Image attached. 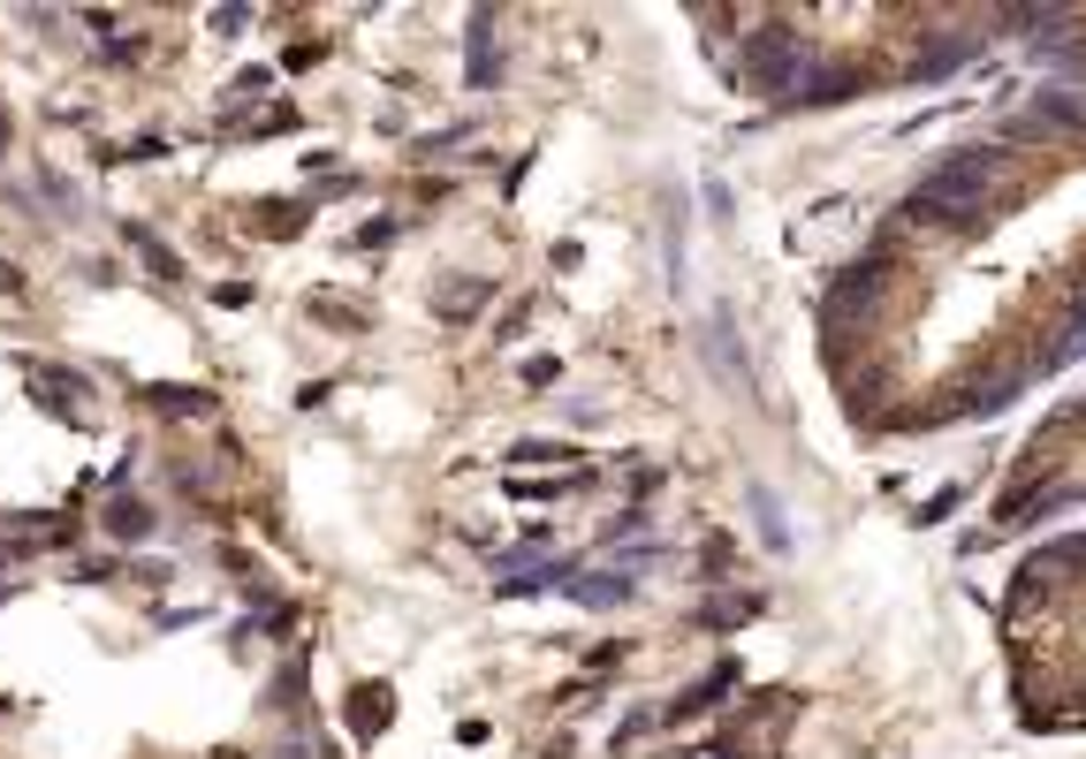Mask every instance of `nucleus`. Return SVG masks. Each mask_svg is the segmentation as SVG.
<instances>
[{
	"label": "nucleus",
	"instance_id": "obj_20",
	"mask_svg": "<svg viewBox=\"0 0 1086 759\" xmlns=\"http://www.w3.org/2000/svg\"><path fill=\"white\" fill-rule=\"evenodd\" d=\"M251 297H259V289H251L244 274H221V282L205 289V304H213V311H244V304H251Z\"/></svg>",
	"mask_w": 1086,
	"mask_h": 759
},
{
	"label": "nucleus",
	"instance_id": "obj_8",
	"mask_svg": "<svg viewBox=\"0 0 1086 759\" xmlns=\"http://www.w3.org/2000/svg\"><path fill=\"white\" fill-rule=\"evenodd\" d=\"M342 707H350V714H342V722H350V737H357V745H380V737H388V722H396V684H380V676H373V684H350V699H342Z\"/></svg>",
	"mask_w": 1086,
	"mask_h": 759
},
{
	"label": "nucleus",
	"instance_id": "obj_22",
	"mask_svg": "<svg viewBox=\"0 0 1086 759\" xmlns=\"http://www.w3.org/2000/svg\"><path fill=\"white\" fill-rule=\"evenodd\" d=\"M471 130H479V122H449V130H434V138H418V152H457L471 138Z\"/></svg>",
	"mask_w": 1086,
	"mask_h": 759
},
{
	"label": "nucleus",
	"instance_id": "obj_21",
	"mask_svg": "<svg viewBox=\"0 0 1086 759\" xmlns=\"http://www.w3.org/2000/svg\"><path fill=\"white\" fill-rule=\"evenodd\" d=\"M205 31H213V38H244V31H251V8H205Z\"/></svg>",
	"mask_w": 1086,
	"mask_h": 759
},
{
	"label": "nucleus",
	"instance_id": "obj_32",
	"mask_svg": "<svg viewBox=\"0 0 1086 759\" xmlns=\"http://www.w3.org/2000/svg\"><path fill=\"white\" fill-rule=\"evenodd\" d=\"M0 145H8V107H0Z\"/></svg>",
	"mask_w": 1086,
	"mask_h": 759
},
{
	"label": "nucleus",
	"instance_id": "obj_18",
	"mask_svg": "<svg viewBox=\"0 0 1086 759\" xmlns=\"http://www.w3.org/2000/svg\"><path fill=\"white\" fill-rule=\"evenodd\" d=\"M145 46H153V38H138V31H122V38H115V46H99L92 61H99V69H138V61H145Z\"/></svg>",
	"mask_w": 1086,
	"mask_h": 759
},
{
	"label": "nucleus",
	"instance_id": "obj_33",
	"mask_svg": "<svg viewBox=\"0 0 1086 759\" xmlns=\"http://www.w3.org/2000/svg\"><path fill=\"white\" fill-rule=\"evenodd\" d=\"M221 759H251V752H221Z\"/></svg>",
	"mask_w": 1086,
	"mask_h": 759
},
{
	"label": "nucleus",
	"instance_id": "obj_28",
	"mask_svg": "<svg viewBox=\"0 0 1086 759\" xmlns=\"http://www.w3.org/2000/svg\"><path fill=\"white\" fill-rule=\"evenodd\" d=\"M524 319H532V304H509V311H501V327H494V334H501V342H517V334H524Z\"/></svg>",
	"mask_w": 1086,
	"mask_h": 759
},
{
	"label": "nucleus",
	"instance_id": "obj_16",
	"mask_svg": "<svg viewBox=\"0 0 1086 759\" xmlns=\"http://www.w3.org/2000/svg\"><path fill=\"white\" fill-rule=\"evenodd\" d=\"M251 221H267L259 236H305V221H311V198H297V205H251Z\"/></svg>",
	"mask_w": 1086,
	"mask_h": 759
},
{
	"label": "nucleus",
	"instance_id": "obj_10",
	"mask_svg": "<svg viewBox=\"0 0 1086 759\" xmlns=\"http://www.w3.org/2000/svg\"><path fill=\"white\" fill-rule=\"evenodd\" d=\"M138 411H153V418H213L221 395H213V388H190V380H145V388H138Z\"/></svg>",
	"mask_w": 1086,
	"mask_h": 759
},
{
	"label": "nucleus",
	"instance_id": "obj_15",
	"mask_svg": "<svg viewBox=\"0 0 1086 759\" xmlns=\"http://www.w3.org/2000/svg\"><path fill=\"white\" fill-rule=\"evenodd\" d=\"M38 198H46V205H54L61 221H76V213H84V190H76V182H69L61 167H38Z\"/></svg>",
	"mask_w": 1086,
	"mask_h": 759
},
{
	"label": "nucleus",
	"instance_id": "obj_9",
	"mask_svg": "<svg viewBox=\"0 0 1086 759\" xmlns=\"http://www.w3.org/2000/svg\"><path fill=\"white\" fill-rule=\"evenodd\" d=\"M501 282H486V274H441V289H434V319H449V327H479L486 319V304H494Z\"/></svg>",
	"mask_w": 1086,
	"mask_h": 759
},
{
	"label": "nucleus",
	"instance_id": "obj_23",
	"mask_svg": "<svg viewBox=\"0 0 1086 759\" xmlns=\"http://www.w3.org/2000/svg\"><path fill=\"white\" fill-rule=\"evenodd\" d=\"M524 380H532V388H555V380H563V357H524Z\"/></svg>",
	"mask_w": 1086,
	"mask_h": 759
},
{
	"label": "nucleus",
	"instance_id": "obj_2",
	"mask_svg": "<svg viewBox=\"0 0 1086 759\" xmlns=\"http://www.w3.org/2000/svg\"><path fill=\"white\" fill-rule=\"evenodd\" d=\"M494 8H479L464 31V84L471 92H501V76H509V54H501V38H494Z\"/></svg>",
	"mask_w": 1086,
	"mask_h": 759
},
{
	"label": "nucleus",
	"instance_id": "obj_19",
	"mask_svg": "<svg viewBox=\"0 0 1086 759\" xmlns=\"http://www.w3.org/2000/svg\"><path fill=\"white\" fill-rule=\"evenodd\" d=\"M396 236H403V221H396V213H373V221H365V228L350 236V251H388Z\"/></svg>",
	"mask_w": 1086,
	"mask_h": 759
},
{
	"label": "nucleus",
	"instance_id": "obj_12",
	"mask_svg": "<svg viewBox=\"0 0 1086 759\" xmlns=\"http://www.w3.org/2000/svg\"><path fill=\"white\" fill-rule=\"evenodd\" d=\"M570 601L593 607V615H616V607L638 601V578H623V570H609V562H601V570H578V578H570Z\"/></svg>",
	"mask_w": 1086,
	"mask_h": 759
},
{
	"label": "nucleus",
	"instance_id": "obj_1",
	"mask_svg": "<svg viewBox=\"0 0 1086 759\" xmlns=\"http://www.w3.org/2000/svg\"><path fill=\"white\" fill-rule=\"evenodd\" d=\"M813 69H821V46H805V38L782 31V23H768V31L745 46V84H753L760 99H782V107L813 84Z\"/></svg>",
	"mask_w": 1086,
	"mask_h": 759
},
{
	"label": "nucleus",
	"instance_id": "obj_5",
	"mask_svg": "<svg viewBox=\"0 0 1086 759\" xmlns=\"http://www.w3.org/2000/svg\"><path fill=\"white\" fill-rule=\"evenodd\" d=\"M99 532H107L115 547H145V539H160V509L145 494H107V501H99Z\"/></svg>",
	"mask_w": 1086,
	"mask_h": 759
},
{
	"label": "nucleus",
	"instance_id": "obj_6",
	"mask_svg": "<svg viewBox=\"0 0 1086 759\" xmlns=\"http://www.w3.org/2000/svg\"><path fill=\"white\" fill-rule=\"evenodd\" d=\"M115 244H122V251H138V266H145L153 282H167V289H182V282H190L182 251H175V244H160L145 221H115Z\"/></svg>",
	"mask_w": 1086,
	"mask_h": 759
},
{
	"label": "nucleus",
	"instance_id": "obj_3",
	"mask_svg": "<svg viewBox=\"0 0 1086 759\" xmlns=\"http://www.w3.org/2000/svg\"><path fill=\"white\" fill-rule=\"evenodd\" d=\"M737 684H745V661L730 653V661H715V668H707V676H699L692 691H676V699L661 707V722H669V730H676V722H699V714H707V707H722V699H730Z\"/></svg>",
	"mask_w": 1086,
	"mask_h": 759
},
{
	"label": "nucleus",
	"instance_id": "obj_30",
	"mask_svg": "<svg viewBox=\"0 0 1086 759\" xmlns=\"http://www.w3.org/2000/svg\"><path fill=\"white\" fill-rule=\"evenodd\" d=\"M949 509H957V486H942V494H934L928 509H920V524H942V517H949Z\"/></svg>",
	"mask_w": 1086,
	"mask_h": 759
},
{
	"label": "nucleus",
	"instance_id": "obj_29",
	"mask_svg": "<svg viewBox=\"0 0 1086 759\" xmlns=\"http://www.w3.org/2000/svg\"><path fill=\"white\" fill-rule=\"evenodd\" d=\"M699 570H707V578L730 570V539H707V547H699Z\"/></svg>",
	"mask_w": 1086,
	"mask_h": 759
},
{
	"label": "nucleus",
	"instance_id": "obj_14",
	"mask_svg": "<svg viewBox=\"0 0 1086 759\" xmlns=\"http://www.w3.org/2000/svg\"><path fill=\"white\" fill-rule=\"evenodd\" d=\"M753 517H760V547H768V555H790V517L776 509L768 486H753Z\"/></svg>",
	"mask_w": 1086,
	"mask_h": 759
},
{
	"label": "nucleus",
	"instance_id": "obj_25",
	"mask_svg": "<svg viewBox=\"0 0 1086 759\" xmlns=\"http://www.w3.org/2000/svg\"><path fill=\"white\" fill-rule=\"evenodd\" d=\"M107 578H122V562H76L69 570V585H107Z\"/></svg>",
	"mask_w": 1086,
	"mask_h": 759
},
{
	"label": "nucleus",
	"instance_id": "obj_7",
	"mask_svg": "<svg viewBox=\"0 0 1086 759\" xmlns=\"http://www.w3.org/2000/svg\"><path fill=\"white\" fill-rule=\"evenodd\" d=\"M586 562L578 555H547V562H532V570H517V578H494V593L486 601H540V593H570V578H578Z\"/></svg>",
	"mask_w": 1086,
	"mask_h": 759
},
{
	"label": "nucleus",
	"instance_id": "obj_31",
	"mask_svg": "<svg viewBox=\"0 0 1086 759\" xmlns=\"http://www.w3.org/2000/svg\"><path fill=\"white\" fill-rule=\"evenodd\" d=\"M0 297H23V266L15 259H0Z\"/></svg>",
	"mask_w": 1086,
	"mask_h": 759
},
{
	"label": "nucleus",
	"instance_id": "obj_11",
	"mask_svg": "<svg viewBox=\"0 0 1086 759\" xmlns=\"http://www.w3.org/2000/svg\"><path fill=\"white\" fill-rule=\"evenodd\" d=\"M988 46H980V31H949V38H934L928 54H912L905 61V76L912 84H928V76H949V69H965V61H980Z\"/></svg>",
	"mask_w": 1086,
	"mask_h": 759
},
{
	"label": "nucleus",
	"instance_id": "obj_27",
	"mask_svg": "<svg viewBox=\"0 0 1086 759\" xmlns=\"http://www.w3.org/2000/svg\"><path fill=\"white\" fill-rule=\"evenodd\" d=\"M509 455H517V463H540V455H578V449H563V441H517Z\"/></svg>",
	"mask_w": 1086,
	"mask_h": 759
},
{
	"label": "nucleus",
	"instance_id": "obj_13",
	"mask_svg": "<svg viewBox=\"0 0 1086 759\" xmlns=\"http://www.w3.org/2000/svg\"><path fill=\"white\" fill-rule=\"evenodd\" d=\"M753 615H768L760 593H737V601H699V622L707 630H737V622H753Z\"/></svg>",
	"mask_w": 1086,
	"mask_h": 759
},
{
	"label": "nucleus",
	"instance_id": "obj_26",
	"mask_svg": "<svg viewBox=\"0 0 1086 759\" xmlns=\"http://www.w3.org/2000/svg\"><path fill=\"white\" fill-rule=\"evenodd\" d=\"M319 54H327V38H305V46H290V54H282V69L297 76V69H311V61H319Z\"/></svg>",
	"mask_w": 1086,
	"mask_h": 759
},
{
	"label": "nucleus",
	"instance_id": "obj_17",
	"mask_svg": "<svg viewBox=\"0 0 1086 759\" xmlns=\"http://www.w3.org/2000/svg\"><path fill=\"white\" fill-rule=\"evenodd\" d=\"M630 653H638L630 638H601V645H586V653H578V668H586V676H616Z\"/></svg>",
	"mask_w": 1086,
	"mask_h": 759
},
{
	"label": "nucleus",
	"instance_id": "obj_4",
	"mask_svg": "<svg viewBox=\"0 0 1086 759\" xmlns=\"http://www.w3.org/2000/svg\"><path fill=\"white\" fill-rule=\"evenodd\" d=\"M707 365H715V380H730L745 403L760 395V380H753V365H745V342H737V319H730V311L707 319Z\"/></svg>",
	"mask_w": 1086,
	"mask_h": 759
},
{
	"label": "nucleus",
	"instance_id": "obj_24",
	"mask_svg": "<svg viewBox=\"0 0 1086 759\" xmlns=\"http://www.w3.org/2000/svg\"><path fill=\"white\" fill-rule=\"evenodd\" d=\"M661 478H669V471H661V463H630V501H646V494H653V486H661Z\"/></svg>",
	"mask_w": 1086,
	"mask_h": 759
}]
</instances>
